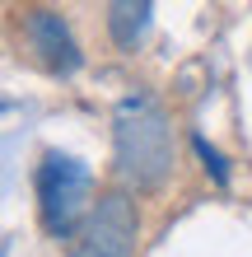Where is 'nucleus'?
Returning <instances> with one entry per match:
<instances>
[{
	"label": "nucleus",
	"mask_w": 252,
	"mask_h": 257,
	"mask_svg": "<svg viewBox=\"0 0 252 257\" xmlns=\"http://www.w3.org/2000/svg\"><path fill=\"white\" fill-rule=\"evenodd\" d=\"M24 33H28L33 56H38L52 75H75V70H80L84 56H80V47H75V38H70V28L61 24V14L33 10V14H28V24H24Z\"/></svg>",
	"instance_id": "20e7f679"
},
{
	"label": "nucleus",
	"mask_w": 252,
	"mask_h": 257,
	"mask_svg": "<svg viewBox=\"0 0 252 257\" xmlns=\"http://www.w3.org/2000/svg\"><path fill=\"white\" fill-rule=\"evenodd\" d=\"M191 145H196V155L205 159V169H210V178H215L219 187H224V183H229V164H224V155L205 145V136H191Z\"/></svg>",
	"instance_id": "423d86ee"
},
{
	"label": "nucleus",
	"mask_w": 252,
	"mask_h": 257,
	"mask_svg": "<svg viewBox=\"0 0 252 257\" xmlns=\"http://www.w3.org/2000/svg\"><path fill=\"white\" fill-rule=\"evenodd\" d=\"M154 0H108V33L117 47H140L145 28H150Z\"/></svg>",
	"instance_id": "39448f33"
},
{
	"label": "nucleus",
	"mask_w": 252,
	"mask_h": 257,
	"mask_svg": "<svg viewBox=\"0 0 252 257\" xmlns=\"http://www.w3.org/2000/svg\"><path fill=\"white\" fill-rule=\"evenodd\" d=\"M136 252V206L122 192L103 201L80 220V238L70 257H131Z\"/></svg>",
	"instance_id": "7ed1b4c3"
},
{
	"label": "nucleus",
	"mask_w": 252,
	"mask_h": 257,
	"mask_svg": "<svg viewBox=\"0 0 252 257\" xmlns=\"http://www.w3.org/2000/svg\"><path fill=\"white\" fill-rule=\"evenodd\" d=\"M112 155L117 178L136 192H154L173 173V126L150 94H131L112 112Z\"/></svg>",
	"instance_id": "f257e3e1"
},
{
	"label": "nucleus",
	"mask_w": 252,
	"mask_h": 257,
	"mask_svg": "<svg viewBox=\"0 0 252 257\" xmlns=\"http://www.w3.org/2000/svg\"><path fill=\"white\" fill-rule=\"evenodd\" d=\"M89 164L75 155H61V150H47L38 164V215H42V229L52 238H70L80 229V220L89 215Z\"/></svg>",
	"instance_id": "f03ea898"
}]
</instances>
